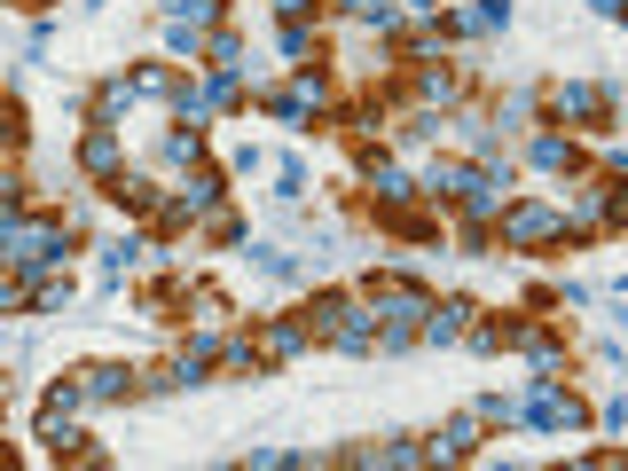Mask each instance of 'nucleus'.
<instances>
[{"instance_id": "obj_1", "label": "nucleus", "mask_w": 628, "mask_h": 471, "mask_svg": "<svg viewBox=\"0 0 628 471\" xmlns=\"http://www.w3.org/2000/svg\"><path fill=\"white\" fill-rule=\"evenodd\" d=\"M495 220H503V244H550V236H566V213H550V205H503Z\"/></svg>"}, {"instance_id": "obj_2", "label": "nucleus", "mask_w": 628, "mask_h": 471, "mask_svg": "<svg viewBox=\"0 0 628 471\" xmlns=\"http://www.w3.org/2000/svg\"><path fill=\"white\" fill-rule=\"evenodd\" d=\"M518 417H526V424H550V432H581V400H574V393H557V385L542 378L535 400H526Z\"/></svg>"}, {"instance_id": "obj_3", "label": "nucleus", "mask_w": 628, "mask_h": 471, "mask_svg": "<svg viewBox=\"0 0 628 471\" xmlns=\"http://www.w3.org/2000/svg\"><path fill=\"white\" fill-rule=\"evenodd\" d=\"M550 111H557V118H574V126H605V118H613V94L574 79V87H557V94H550Z\"/></svg>"}, {"instance_id": "obj_4", "label": "nucleus", "mask_w": 628, "mask_h": 471, "mask_svg": "<svg viewBox=\"0 0 628 471\" xmlns=\"http://www.w3.org/2000/svg\"><path fill=\"white\" fill-rule=\"evenodd\" d=\"M472 315H479L472 298H448V307H424L416 339H424V346H456V339H464V322H472Z\"/></svg>"}, {"instance_id": "obj_5", "label": "nucleus", "mask_w": 628, "mask_h": 471, "mask_svg": "<svg viewBox=\"0 0 628 471\" xmlns=\"http://www.w3.org/2000/svg\"><path fill=\"white\" fill-rule=\"evenodd\" d=\"M174 213H181V220H189V213H196V220H213V213H220V181H213V174H189L181 196H174Z\"/></svg>"}, {"instance_id": "obj_6", "label": "nucleus", "mask_w": 628, "mask_h": 471, "mask_svg": "<svg viewBox=\"0 0 628 471\" xmlns=\"http://www.w3.org/2000/svg\"><path fill=\"white\" fill-rule=\"evenodd\" d=\"M307 346V322H268V330H259V361H291V354H299Z\"/></svg>"}, {"instance_id": "obj_7", "label": "nucleus", "mask_w": 628, "mask_h": 471, "mask_svg": "<svg viewBox=\"0 0 628 471\" xmlns=\"http://www.w3.org/2000/svg\"><path fill=\"white\" fill-rule=\"evenodd\" d=\"M370 189H377V205H409V174L385 157H370Z\"/></svg>"}, {"instance_id": "obj_8", "label": "nucleus", "mask_w": 628, "mask_h": 471, "mask_svg": "<svg viewBox=\"0 0 628 471\" xmlns=\"http://www.w3.org/2000/svg\"><path fill=\"white\" fill-rule=\"evenodd\" d=\"M79 393H87V400H111V393H126V369H118V361H94V369H79Z\"/></svg>"}, {"instance_id": "obj_9", "label": "nucleus", "mask_w": 628, "mask_h": 471, "mask_svg": "<svg viewBox=\"0 0 628 471\" xmlns=\"http://www.w3.org/2000/svg\"><path fill=\"white\" fill-rule=\"evenodd\" d=\"M79 157H87V174H111V165H118V133H111V126H94Z\"/></svg>"}, {"instance_id": "obj_10", "label": "nucleus", "mask_w": 628, "mask_h": 471, "mask_svg": "<svg viewBox=\"0 0 628 471\" xmlns=\"http://www.w3.org/2000/svg\"><path fill=\"white\" fill-rule=\"evenodd\" d=\"M472 448H479V417H456V424L440 432V448H433V456H472Z\"/></svg>"}, {"instance_id": "obj_11", "label": "nucleus", "mask_w": 628, "mask_h": 471, "mask_svg": "<svg viewBox=\"0 0 628 471\" xmlns=\"http://www.w3.org/2000/svg\"><path fill=\"white\" fill-rule=\"evenodd\" d=\"M165 16H174V24H213L220 0H165Z\"/></svg>"}, {"instance_id": "obj_12", "label": "nucleus", "mask_w": 628, "mask_h": 471, "mask_svg": "<svg viewBox=\"0 0 628 471\" xmlns=\"http://www.w3.org/2000/svg\"><path fill=\"white\" fill-rule=\"evenodd\" d=\"M416 94H424V103H456V72H424Z\"/></svg>"}, {"instance_id": "obj_13", "label": "nucleus", "mask_w": 628, "mask_h": 471, "mask_svg": "<svg viewBox=\"0 0 628 471\" xmlns=\"http://www.w3.org/2000/svg\"><path fill=\"white\" fill-rule=\"evenodd\" d=\"M535 165H550V174H557V165H574V142H557V133H542V142H535Z\"/></svg>"}, {"instance_id": "obj_14", "label": "nucleus", "mask_w": 628, "mask_h": 471, "mask_svg": "<svg viewBox=\"0 0 628 471\" xmlns=\"http://www.w3.org/2000/svg\"><path fill=\"white\" fill-rule=\"evenodd\" d=\"M24 298H40V276H31V283H16V276H0V315H9V307H24Z\"/></svg>"}, {"instance_id": "obj_15", "label": "nucleus", "mask_w": 628, "mask_h": 471, "mask_svg": "<svg viewBox=\"0 0 628 471\" xmlns=\"http://www.w3.org/2000/svg\"><path fill=\"white\" fill-rule=\"evenodd\" d=\"M196 150H205V142H196V126H181V133H165V157H174V165H189Z\"/></svg>"}, {"instance_id": "obj_16", "label": "nucleus", "mask_w": 628, "mask_h": 471, "mask_svg": "<svg viewBox=\"0 0 628 471\" xmlns=\"http://www.w3.org/2000/svg\"><path fill=\"white\" fill-rule=\"evenodd\" d=\"M16 142H24V111L0 103V150H16Z\"/></svg>"}, {"instance_id": "obj_17", "label": "nucleus", "mask_w": 628, "mask_h": 471, "mask_svg": "<svg viewBox=\"0 0 628 471\" xmlns=\"http://www.w3.org/2000/svg\"><path fill=\"white\" fill-rule=\"evenodd\" d=\"M307 48H315V40H307V24H283V55H291V63H307Z\"/></svg>"}, {"instance_id": "obj_18", "label": "nucleus", "mask_w": 628, "mask_h": 471, "mask_svg": "<svg viewBox=\"0 0 628 471\" xmlns=\"http://www.w3.org/2000/svg\"><path fill=\"white\" fill-rule=\"evenodd\" d=\"M589 9H598V16H620V9H628V0H589Z\"/></svg>"}]
</instances>
